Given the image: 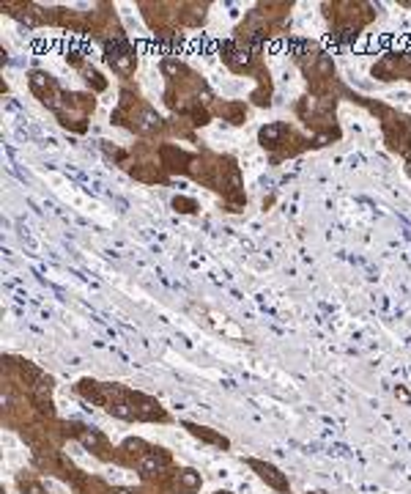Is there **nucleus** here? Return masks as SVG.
Wrapping results in <instances>:
<instances>
[{
	"label": "nucleus",
	"mask_w": 411,
	"mask_h": 494,
	"mask_svg": "<svg viewBox=\"0 0 411 494\" xmlns=\"http://www.w3.org/2000/svg\"><path fill=\"white\" fill-rule=\"evenodd\" d=\"M409 173H411V167H409Z\"/></svg>",
	"instance_id": "18"
},
{
	"label": "nucleus",
	"mask_w": 411,
	"mask_h": 494,
	"mask_svg": "<svg viewBox=\"0 0 411 494\" xmlns=\"http://www.w3.org/2000/svg\"><path fill=\"white\" fill-rule=\"evenodd\" d=\"M110 494H134V492H129V489H112Z\"/></svg>",
	"instance_id": "16"
},
{
	"label": "nucleus",
	"mask_w": 411,
	"mask_h": 494,
	"mask_svg": "<svg viewBox=\"0 0 411 494\" xmlns=\"http://www.w3.org/2000/svg\"><path fill=\"white\" fill-rule=\"evenodd\" d=\"M200 483H203V478H200V472H195V470H178V475H175V489L184 492V494L197 492Z\"/></svg>",
	"instance_id": "9"
},
{
	"label": "nucleus",
	"mask_w": 411,
	"mask_h": 494,
	"mask_svg": "<svg viewBox=\"0 0 411 494\" xmlns=\"http://www.w3.org/2000/svg\"><path fill=\"white\" fill-rule=\"evenodd\" d=\"M247 464L258 472L260 480H266L272 489H277L280 494H291V486H288V478L282 472H280L274 464H269V461H260V459H247Z\"/></svg>",
	"instance_id": "2"
},
{
	"label": "nucleus",
	"mask_w": 411,
	"mask_h": 494,
	"mask_svg": "<svg viewBox=\"0 0 411 494\" xmlns=\"http://www.w3.org/2000/svg\"><path fill=\"white\" fill-rule=\"evenodd\" d=\"M184 428H187L192 437H197V439H203V442H209V445H216V447H228L230 442L222 437V434H216V431H211V428H206V425H197V423H184Z\"/></svg>",
	"instance_id": "8"
},
{
	"label": "nucleus",
	"mask_w": 411,
	"mask_h": 494,
	"mask_svg": "<svg viewBox=\"0 0 411 494\" xmlns=\"http://www.w3.org/2000/svg\"><path fill=\"white\" fill-rule=\"evenodd\" d=\"M105 61L112 66V71L121 77H132L134 66H137V58H134V49L126 44V39H112L105 42Z\"/></svg>",
	"instance_id": "1"
},
{
	"label": "nucleus",
	"mask_w": 411,
	"mask_h": 494,
	"mask_svg": "<svg viewBox=\"0 0 411 494\" xmlns=\"http://www.w3.org/2000/svg\"><path fill=\"white\" fill-rule=\"evenodd\" d=\"M77 428V437H80V442H83L85 447H91L96 456H102L105 459V450H107V439L102 437V434L96 431V428H85V425H74Z\"/></svg>",
	"instance_id": "6"
},
{
	"label": "nucleus",
	"mask_w": 411,
	"mask_h": 494,
	"mask_svg": "<svg viewBox=\"0 0 411 494\" xmlns=\"http://www.w3.org/2000/svg\"><path fill=\"white\" fill-rule=\"evenodd\" d=\"M219 113L228 116L230 124H241L244 121V105H225V107H219Z\"/></svg>",
	"instance_id": "11"
},
{
	"label": "nucleus",
	"mask_w": 411,
	"mask_h": 494,
	"mask_svg": "<svg viewBox=\"0 0 411 494\" xmlns=\"http://www.w3.org/2000/svg\"><path fill=\"white\" fill-rule=\"evenodd\" d=\"M124 450H126V453H137L140 459H143V456H148V453H151V447H148L143 439H126V442H124Z\"/></svg>",
	"instance_id": "10"
},
{
	"label": "nucleus",
	"mask_w": 411,
	"mask_h": 494,
	"mask_svg": "<svg viewBox=\"0 0 411 494\" xmlns=\"http://www.w3.org/2000/svg\"><path fill=\"white\" fill-rule=\"evenodd\" d=\"M173 206H175V212H184V214H192V212L197 209V203L192 201V198H181V195L173 201Z\"/></svg>",
	"instance_id": "13"
},
{
	"label": "nucleus",
	"mask_w": 411,
	"mask_h": 494,
	"mask_svg": "<svg viewBox=\"0 0 411 494\" xmlns=\"http://www.w3.org/2000/svg\"><path fill=\"white\" fill-rule=\"evenodd\" d=\"M395 393H397V396H400V398H403V401H409V393H406V390H403V387H397V390H395Z\"/></svg>",
	"instance_id": "15"
},
{
	"label": "nucleus",
	"mask_w": 411,
	"mask_h": 494,
	"mask_svg": "<svg viewBox=\"0 0 411 494\" xmlns=\"http://www.w3.org/2000/svg\"><path fill=\"white\" fill-rule=\"evenodd\" d=\"M132 129L140 135H156L162 129V118L151 107H140L137 113H132Z\"/></svg>",
	"instance_id": "5"
},
{
	"label": "nucleus",
	"mask_w": 411,
	"mask_h": 494,
	"mask_svg": "<svg viewBox=\"0 0 411 494\" xmlns=\"http://www.w3.org/2000/svg\"><path fill=\"white\" fill-rule=\"evenodd\" d=\"M288 135H291V126H288L285 121H274V124L260 126L258 140H260V146L263 148H277L280 143H285Z\"/></svg>",
	"instance_id": "4"
},
{
	"label": "nucleus",
	"mask_w": 411,
	"mask_h": 494,
	"mask_svg": "<svg viewBox=\"0 0 411 494\" xmlns=\"http://www.w3.org/2000/svg\"><path fill=\"white\" fill-rule=\"evenodd\" d=\"M162 71H165L168 77H178L184 71V66L175 61V58H165V61H162Z\"/></svg>",
	"instance_id": "12"
},
{
	"label": "nucleus",
	"mask_w": 411,
	"mask_h": 494,
	"mask_svg": "<svg viewBox=\"0 0 411 494\" xmlns=\"http://www.w3.org/2000/svg\"><path fill=\"white\" fill-rule=\"evenodd\" d=\"M214 494H233V492H228V489H219V492H214Z\"/></svg>",
	"instance_id": "17"
},
{
	"label": "nucleus",
	"mask_w": 411,
	"mask_h": 494,
	"mask_svg": "<svg viewBox=\"0 0 411 494\" xmlns=\"http://www.w3.org/2000/svg\"><path fill=\"white\" fill-rule=\"evenodd\" d=\"M30 88H33V94L42 99L44 105H49V107L58 105V102H55L58 83L47 74V71H33V74H30Z\"/></svg>",
	"instance_id": "3"
},
{
	"label": "nucleus",
	"mask_w": 411,
	"mask_h": 494,
	"mask_svg": "<svg viewBox=\"0 0 411 494\" xmlns=\"http://www.w3.org/2000/svg\"><path fill=\"white\" fill-rule=\"evenodd\" d=\"M159 157H162V167H168V170H178V167L184 170V167L192 162L189 154H184L181 148H175V146H162Z\"/></svg>",
	"instance_id": "7"
},
{
	"label": "nucleus",
	"mask_w": 411,
	"mask_h": 494,
	"mask_svg": "<svg viewBox=\"0 0 411 494\" xmlns=\"http://www.w3.org/2000/svg\"><path fill=\"white\" fill-rule=\"evenodd\" d=\"M85 74H88V83H93V88H96V91H105L107 88V83L102 80V74H99L96 69H85Z\"/></svg>",
	"instance_id": "14"
}]
</instances>
